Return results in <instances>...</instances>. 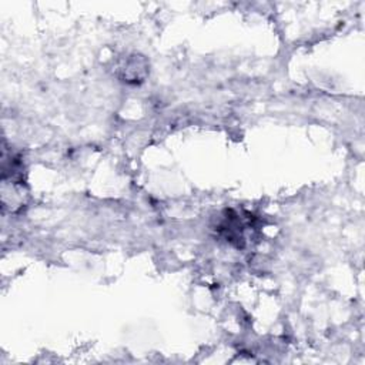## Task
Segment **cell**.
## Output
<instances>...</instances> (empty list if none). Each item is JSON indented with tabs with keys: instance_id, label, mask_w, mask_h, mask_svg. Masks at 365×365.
Segmentation results:
<instances>
[{
	"instance_id": "6da1fadb",
	"label": "cell",
	"mask_w": 365,
	"mask_h": 365,
	"mask_svg": "<svg viewBox=\"0 0 365 365\" xmlns=\"http://www.w3.org/2000/svg\"><path fill=\"white\" fill-rule=\"evenodd\" d=\"M247 223L234 211H225L221 221L217 225V231L230 242V245L242 249L246 242Z\"/></svg>"
},
{
	"instance_id": "7a4b0ae2",
	"label": "cell",
	"mask_w": 365,
	"mask_h": 365,
	"mask_svg": "<svg viewBox=\"0 0 365 365\" xmlns=\"http://www.w3.org/2000/svg\"><path fill=\"white\" fill-rule=\"evenodd\" d=\"M140 57L139 56H130V58L126 62L123 68H120V79H123V82H142L146 78L147 70H136V68H144L146 62L143 60L142 63H139Z\"/></svg>"
}]
</instances>
